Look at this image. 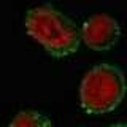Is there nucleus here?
<instances>
[{
  "label": "nucleus",
  "instance_id": "nucleus-1",
  "mask_svg": "<svg viewBox=\"0 0 127 127\" xmlns=\"http://www.w3.org/2000/svg\"><path fill=\"white\" fill-rule=\"evenodd\" d=\"M27 33L54 57H65L76 53L81 45V33L76 22L53 5L32 6L24 18Z\"/></svg>",
  "mask_w": 127,
  "mask_h": 127
},
{
  "label": "nucleus",
  "instance_id": "nucleus-4",
  "mask_svg": "<svg viewBox=\"0 0 127 127\" xmlns=\"http://www.w3.org/2000/svg\"><path fill=\"white\" fill-rule=\"evenodd\" d=\"M6 127H53V121L43 111L26 108V110H19L10 119Z\"/></svg>",
  "mask_w": 127,
  "mask_h": 127
},
{
  "label": "nucleus",
  "instance_id": "nucleus-2",
  "mask_svg": "<svg viewBox=\"0 0 127 127\" xmlns=\"http://www.w3.org/2000/svg\"><path fill=\"white\" fill-rule=\"evenodd\" d=\"M124 71L114 64H94L79 81V103L91 114H103L118 108L126 95Z\"/></svg>",
  "mask_w": 127,
  "mask_h": 127
},
{
  "label": "nucleus",
  "instance_id": "nucleus-3",
  "mask_svg": "<svg viewBox=\"0 0 127 127\" xmlns=\"http://www.w3.org/2000/svg\"><path fill=\"white\" fill-rule=\"evenodd\" d=\"M81 41L91 49L108 51L121 38V26L114 16L108 13H94L81 24Z\"/></svg>",
  "mask_w": 127,
  "mask_h": 127
},
{
  "label": "nucleus",
  "instance_id": "nucleus-5",
  "mask_svg": "<svg viewBox=\"0 0 127 127\" xmlns=\"http://www.w3.org/2000/svg\"><path fill=\"white\" fill-rule=\"evenodd\" d=\"M108 127H127V122H116V124H111Z\"/></svg>",
  "mask_w": 127,
  "mask_h": 127
}]
</instances>
